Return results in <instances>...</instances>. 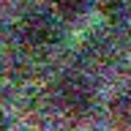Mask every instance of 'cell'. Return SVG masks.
<instances>
[{
  "label": "cell",
  "instance_id": "cell-1",
  "mask_svg": "<svg viewBox=\"0 0 131 131\" xmlns=\"http://www.w3.org/2000/svg\"><path fill=\"white\" fill-rule=\"evenodd\" d=\"M52 98H55L57 109L66 117H88L96 106V88L88 77L82 74H63L52 88Z\"/></svg>",
  "mask_w": 131,
  "mask_h": 131
},
{
  "label": "cell",
  "instance_id": "cell-2",
  "mask_svg": "<svg viewBox=\"0 0 131 131\" xmlns=\"http://www.w3.org/2000/svg\"><path fill=\"white\" fill-rule=\"evenodd\" d=\"M19 36L33 49H49L60 38V16L44 8H33L19 22Z\"/></svg>",
  "mask_w": 131,
  "mask_h": 131
},
{
  "label": "cell",
  "instance_id": "cell-3",
  "mask_svg": "<svg viewBox=\"0 0 131 131\" xmlns=\"http://www.w3.org/2000/svg\"><path fill=\"white\" fill-rule=\"evenodd\" d=\"M109 117L120 131H131V88L120 90L109 104Z\"/></svg>",
  "mask_w": 131,
  "mask_h": 131
},
{
  "label": "cell",
  "instance_id": "cell-4",
  "mask_svg": "<svg viewBox=\"0 0 131 131\" xmlns=\"http://www.w3.org/2000/svg\"><path fill=\"white\" fill-rule=\"evenodd\" d=\"M90 0H52V8L60 19H77L88 11Z\"/></svg>",
  "mask_w": 131,
  "mask_h": 131
},
{
  "label": "cell",
  "instance_id": "cell-5",
  "mask_svg": "<svg viewBox=\"0 0 131 131\" xmlns=\"http://www.w3.org/2000/svg\"><path fill=\"white\" fill-rule=\"evenodd\" d=\"M98 6L106 16H117L126 11V0H98Z\"/></svg>",
  "mask_w": 131,
  "mask_h": 131
},
{
  "label": "cell",
  "instance_id": "cell-6",
  "mask_svg": "<svg viewBox=\"0 0 131 131\" xmlns=\"http://www.w3.org/2000/svg\"><path fill=\"white\" fill-rule=\"evenodd\" d=\"M0 131H8V117H6L3 109H0Z\"/></svg>",
  "mask_w": 131,
  "mask_h": 131
}]
</instances>
